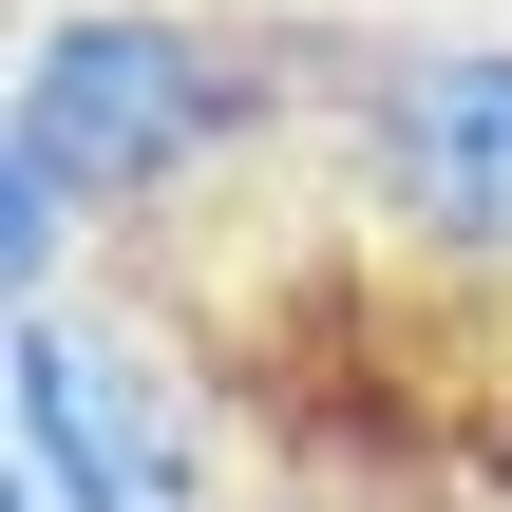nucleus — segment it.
<instances>
[{
  "instance_id": "1",
  "label": "nucleus",
  "mask_w": 512,
  "mask_h": 512,
  "mask_svg": "<svg viewBox=\"0 0 512 512\" xmlns=\"http://www.w3.org/2000/svg\"><path fill=\"white\" fill-rule=\"evenodd\" d=\"M285 57L228 38V19H190V0H38L19 76H0V171H38L76 228H133V209L209 190L247 133H285V95H304Z\"/></svg>"
},
{
  "instance_id": "2",
  "label": "nucleus",
  "mask_w": 512,
  "mask_h": 512,
  "mask_svg": "<svg viewBox=\"0 0 512 512\" xmlns=\"http://www.w3.org/2000/svg\"><path fill=\"white\" fill-rule=\"evenodd\" d=\"M0 437H19V512H228V418H209L190 342L133 304H76V285L19 304Z\"/></svg>"
},
{
  "instance_id": "3",
  "label": "nucleus",
  "mask_w": 512,
  "mask_h": 512,
  "mask_svg": "<svg viewBox=\"0 0 512 512\" xmlns=\"http://www.w3.org/2000/svg\"><path fill=\"white\" fill-rule=\"evenodd\" d=\"M323 114H342V190L437 285H512V38H380Z\"/></svg>"
}]
</instances>
